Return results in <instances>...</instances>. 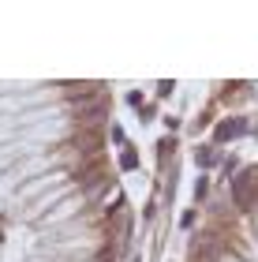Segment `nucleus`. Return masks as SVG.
Here are the masks:
<instances>
[{
  "mask_svg": "<svg viewBox=\"0 0 258 262\" xmlns=\"http://www.w3.org/2000/svg\"><path fill=\"white\" fill-rule=\"evenodd\" d=\"M135 165H138V154L135 150H124L120 154V169H135Z\"/></svg>",
  "mask_w": 258,
  "mask_h": 262,
  "instance_id": "nucleus-3",
  "label": "nucleus"
},
{
  "mask_svg": "<svg viewBox=\"0 0 258 262\" xmlns=\"http://www.w3.org/2000/svg\"><path fill=\"white\" fill-rule=\"evenodd\" d=\"M240 127H243L240 120H225V124H217V142H228V139L236 135Z\"/></svg>",
  "mask_w": 258,
  "mask_h": 262,
  "instance_id": "nucleus-2",
  "label": "nucleus"
},
{
  "mask_svg": "<svg viewBox=\"0 0 258 262\" xmlns=\"http://www.w3.org/2000/svg\"><path fill=\"white\" fill-rule=\"evenodd\" d=\"M232 195H236V206L240 210H254L258 202V169H247L232 180Z\"/></svg>",
  "mask_w": 258,
  "mask_h": 262,
  "instance_id": "nucleus-1",
  "label": "nucleus"
}]
</instances>
